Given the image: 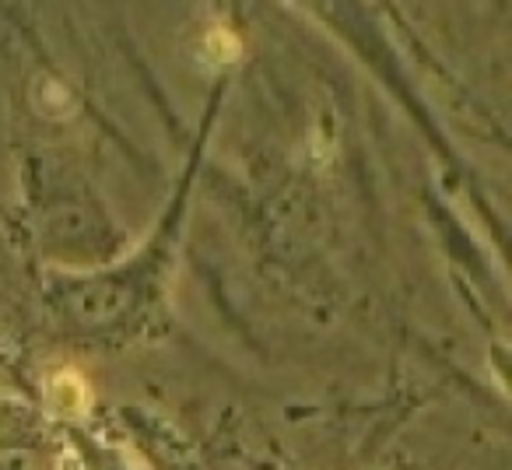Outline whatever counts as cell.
<instances>
[{"label": "cell", "mask_w": 512, "mask_h": 470, "mask_svg": "<svg viewBox=\"0 0 512 470\" xmlns=\"http://www.w3.org/2000/svg\"><path fill=\"white\" fill-rule=\"evenodd\" d=\"M50 400L60 407V411L78 414L88 400V390L74 372H57V376H50Z\"/></svg>", "instance_id": "1"}, {"label": "cell", "mask_w": 512, "mask_h": 470, "mask_svg": "<svg viewBox=\"0 0 512 470\" xmlns=\"http://www.w3.org/2000/svg\"><path fill=\"white\" fill-rule=\"evenodd\" d=\"M207 53H211L214 60H235L239 57V39L232 36V32H225V29H214L211 36H207Z\"/></svg>", "instance_id": "2"}]
</instances>
